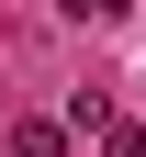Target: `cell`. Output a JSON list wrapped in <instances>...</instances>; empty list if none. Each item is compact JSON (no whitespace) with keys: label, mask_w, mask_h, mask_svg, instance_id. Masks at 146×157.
Here are the masks:
<instances>
[{"label":"cell","mask_w":146,"mask_h":157,"mask_svg":"<svg viewBox=\"0 0 146 157\" xmlns=\"http://www.w3.org/2000/svg\"><path fill=\"white\" fill-rule=\"evenodd\" d=\"M11 157H68V124H11Z\"/></svg>","instance_id":"6da1fadb"},{"label":"cell","mask_w":146,"mask_h":157,"mask_svg":"<svg viewBox=\"0 0 146 157\" xmlns=\"http://www.w3.org/2000/svg\"><path fill=\"white\" fill-rule=\"evenodd\" d=\"M68 11H79V23H112V11H124V0H68Z\"/></svg>","instance_id":"7a4b0ae2"}]
</instances>
